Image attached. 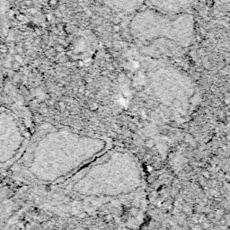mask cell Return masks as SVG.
Returning a JSON list of instances; mask_svg holds the SVG:
<instances>
[{
    "instance_id": "5",
    "label": "cell",
    "mask_w": 230,
    "mask_h": 230,
    "mask_svg": "<svg viewBox=\"0 0 230 230\" xmlns=\"http://www.w3.org/2000/svg\"><path fill=\"white\" fill-rule=\"evenodd\" d=\"M116 11L123 14H132L139 11L145 4V0H108Z\"/></svg>"
},
{
    "instance_id": "6",
    "label": "cell",
    "mask_w": 230,
    "mask_h": 230,
    "mask_svg": "<svg viewBox=\"0 0 230 230\" xmlns=\"http://www.w3.org/2000/svg\"><path fill=\"white\" fill-rule=\"evenodd\" d=\"M219 2H221L222 4H230V0H219Z\"/></svg>"
},
{
    "instance_id": "3",
    "label": "cell",
    "mask_w": 230,
    "mask_h": 230,
    "mask_svg": "<svg viewBox=\"0 0 230 230\" xmlns=\"http://www.w3.org/2000/svg\"><path fill=\"white\" fill-rule=\"evenodd\" d=\"M152 87L161 102L178 112H186L192 105L195 89L191 81L171 68H161L152 77Z\"/></svg>"
},
{
    "instance_id": "7",
    "label": "cell",
    "mask_w": 230,
    "mask_h": 230,
    "mask_svg": "<svg viewBox=\"0 0 230 230\" xmlns=\"http://www.w3.org/2000/svg\"><path fill=\"white\" fill-rule=\"evenodd\" d=\"M24 3H25L26 6H32V2L31 1V0H26Z\"/></svg>"
},
{
    "instance_id": "1",
    "label": "cell",
    "mask_w": 230,
    "mask_h": 230,
    "mask_svg": "<svg viewBox=\"0 0 230 230\" xmlns=\"http://www.w3.org/2000/svg\"><path fill=\"white\" fill-rule=\"evenodd\" d=\"M143 184V172L136 156L123 148H112L77 173L74 190L89 197L128 195Z\"/></svg>"
},
{
    "instance_id": "2",
    "label": "cell",
    "mask_w": 230,
    "mask_h": 230,
    "mask_svg": "<svg viewBox=\"0 0 230 230\" xmlns=\"http://www.w3.org/2000/svg\"><path fill=\"white\" fill-rule=\"evenodd\" d=\"M130 32L141 43L163 41L184 49L194 40L195 20L187 12L167 14L151 7L140 9L130 23Z\"/></svg>"
},
{
    "instance_id": "4",
    "label": "cell",
    "mask_w": 230,
    "mask_h": 230,
    "mask_svg": "<svg viewBox=\"0 0 230 230\" xmlns=\"http://www.w3.org/2000/svg\"><path fill=\"white\" fill-rule=\"evenodd\" d=\"M195 0H145V4L167 14H179L186 12Z\"/></svg>"
}]
</instances>
